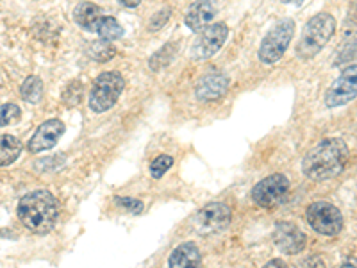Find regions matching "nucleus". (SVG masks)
<instances>
[{
  "label": "nucleus",
  "mask_w": 357,
  "mask_h": 268,
  "mask_svg": "<svg viewBox=\"0 0 357 268\" xmlns=\"http://www.w3.org/2000/svg\"><path fill=\"white\" fill-rule=\"evenodd\" d=\"M349 163V147L341 138H327L312 147L302 161V172L311 181H327L345 170Z\"/></svg>",
  "instance_id": "1"
},
{
  "label": "nucleus",
  "mask_w": 357,
  "mask_h": 268,
  "mask_svg": "<svg viewBox=\"0 0 357 268\" xmlns=\"http://www.w3.org/2000/svg\"><path fill=\"white\" fill-rule=\"evenodd\" d=\"M18 218L29 231L47 234L56 228L59 218V206L56 197L47 190L31 191L18 202Z\"/></svg>",
  "instance_id": "2"
},
{
  "label": "nucleus",
  "mask_w": 357,
  "mask_h": 268,
  "mask_svg": "<svg viewBox=\"0 0 357 268\" xmlns=\"http://www.w3.org/2000/svg\"><path fill=\"white\" fill-rule=\"evenodd\" d=\"M336 33V18L331 13H318L304 25L302 36L296 43V56L307 61L317 57Z\"/></svg>",
  "instance_id": "3"
},
{
  "label": "nucleus",
  "mask_w": 357,
  "mask_h": 268,
  "mask_svg": "<svg viewBox=\"0 0 357 268\" xmlns=\"http://www.w3.org/2000/svg\"><path fill=\"white\" fill-rule=\"evenodd\" d=\"M126 88L122 73L104 72L93 82L89 94V110L93 113H106L114 106Z\"/></svg>",
  "instance_id": "4"
},
{
  "label": "nucleus",
  "mask_w": 357,
  "mask_h": 268,
  "mask_svg": "<svg viewBox=\"0 0 357 268\" xmlns=\"http://www.w3.org/2000/svg\"><path fill=\"white\" fill-rule=\"evenodd\" d=\"M293 36H295V20H291V18H284V20H280L279 24L273 25L266 33L264 40L261 41V61L264 65H273L279 59H282L289 43H291Z\"/></svg>",
  "instance_id": "5"
},
{
  "label": "nucleus",
  "mask_w": 357,
  "mask_h": 268,
  "mask_svg": "<svg viewBox=\"0 0 357 268\" xmlns=\"http://www.w3.org/2000/svg\"><path fill=\"white\" fill-rule=\"evenodd\" d=\"M305 218L318 234L336 236L343 229V215L331 202H312L305 211Z\"/></svg>",
  "instance_id": "6"
},
{
  "label": "nucleus",
  "mask_w": 357,
  "mask_h": 268,
  "mask_svg": "<svg viewBox=\"0 0 357 268\" xmlns=\"http://www.w3.org/2000/svg\"><path fill=\"white\" fill-rule=\"evenodd\" d=\"M229 36V27L223 22L218 24L206 25L204 29L199 31V36L195 38L193 45H191V57L197 61H204L209 57L215 56L223 43L227 41Z\"/></svg>",
  "instance_id": "7"
},
{
  "label": "nucleus",
  "mask_w": 357,
  "mask_h": 268,
  "mask_svg": "<svg viewBox=\"0 0 357 268\" xmlns=\"http://www.w3.org/2000/svg\"><path fill=\"white\" fill-rule=\"evenodd\" d=\"M289 191V181L286 175L273 174L268 175L266 179L259 181L252 190V200L259 207L264 209H272L279 204L284 202L286 195Z\"/></svg>",
  "instance_id": "8"
},
{
  "label": "nucleus",
  "mask_w": 357,
  "mask_h": 268,
  "mask_svg": "<svg viewBox=\"0 0 357 268\" xmlns=\"http://www.w3.org/2000/svg\"><path fill=\"white\" fill-rule=\"evenodd\" d=\"M232 220V211L227 204L209 202L193 218V229L199 234H215L225 231Z\"/></svg>",
  "instance_id": "9"
},
{
  "label": "nucleus",
  "mask_w": 357,
  "mask_h": 268,
  "mask_svg": "<svg viewBox=\"0 0 357 268\" xmlns=\"http://www.w3.org/2000/svg\"><path fill=\"white\" fill-rule=\"evenodd\" d=\"M356 75H357V70L356 65H349L343 73H341L340 77L331 84V88L325 91V106L327 107H340V106H345L349 104L350 100L356 98L357 94V81H356Z\"/></svg>",
  "instance_id": "10"
},
{
  "label": "nucleus",
  "mask_w": 357,
  "mask_h": 268,
  "mask_svg": "<svg viewBox=\"0 0 357 268\" xmlns=\"http://www.w3.org/2000/svg\"><path fill=\"white\" fill-rule=\"evenodd\" d=\"M273 241H275L277 248L286 256H293L298 254L305 248L307 238L304 232L296 228L291 222H277L275 229H273Z\"/></svg>",
  "instance_id": "11"
},
{
  "label": "nucleus",
  "mask_w": 357,
  "mask_h": 268,
  "mask_svg": "<svg viewBox=\"0 0 357 268\" xmlns=\"http://www.w3.org/2000/svg\"><path fill=\"white\" fill-rule=\"evenodd\" d=\"M65 133V124L61 120H47V122L41 124L36 129V133L33 134V138L29 140V151L31 152H43L50 151L52 147H56V143L59 142V138Z\"/></svg>",
  "instance_id": "12"
},
{
  "label": "nucleus",
  "mask_w": 357,
  "mask_h": 268,
  "mask_svg": "<svg viewBox=\"0 0 357 268\" xmlns=\"http://www.w3.org/2000/svg\"><path fill=\"white\" fill-rule=\"evenodd\" d=\"M218 13V0H197L195 4H191L188 9L184 24L188 29L199 33L200 29L211 24Z\"/></svg>",
  "instance_id": "13"
},
{
  "label": "nucleus",
  "mask_w": 357,
  "mask_h": 268,
  "mask_svg": "<svg viewBox=\"0 0 357 268\" xmlns=\"http://www.w3.org/2000/svg\"><path fill=\"white\" fill-rule=\"evenodd\" d=\"M229 89V77L223 73H207L199 79L195 86V97L199 100H216L223 97Z\"/></svg>",
  "instance_id": "14"
},
{
  "label": "nucleus",
  "mask_w": 357,
  "mask_h": 268,
  "mask_svg": "<svg viewBox=\"0 0 357 268\" xmlns=\"http://www.w3.org/2000/svg\"><path fill=\"white\" fill-rule=\"evenodd\" d=\"M202 263V256L195 244H183L174 248L168 258V267L172 268H188L199 267Z\"/></svg>",
  "instance_id": "15"
},
{
  "label": "nucleus",
  "mask_w": 357,
  "mask_h": 268,
  "mask_svg": "<svg viewBox=\"0 0 357 268\" xmlns=\"http://www.w3.org/2000/svg\"><path fill=\"white\" fill-rule=\"evenodd\" d=\"M102 15L104 13H102V9L97 4H93V2H82L73 11V20H75L79 27L88 31V33H95V27H97Z\"/></svg>",
  "instance_id": "16"
},
{
  "label": "nucleus",
  "mask_w": 357,
  "mask_h": 268,
  "mask_svg": "<svg viewBox=\"0 0 357 268\" xmlns=\"http://www.w3.org/2000/svg\"><path fill=\"white\" fill-rule=\"evenodd\" d=\"M22 154V143L13 134L0 136V167H8L18 159Z\"/></svg>",
  "instance_id": "17"
},
{
  "label": "nucleus",
  "mask_w": 357,
  "mask_h": 268,
  "mask_svg": "<svg viewBox=\"0 0 357 268\" xmlns=\"http://www.w3.org/2000/svg\"><path fill=\"white\" fill-rule=\"evenodd\" d=\"M95 33L100 36V40L114 41V40H120V38L123 36V27L118 24L116 18L102 15L100 20H98V24H97V27H95Z\"/></svg>",
  "instance_id": "18"
},
{
  "label": "nucleus",
  "mask_w": 357,
  "mask_h": 268,
  "mask_svg": "<svg viewBox=\"0 0 357 268\" xmlns=\"http://www.w3.org/2000/svg\"><path fill=\"white\" fill-rule=\"evenodd\" d=\"M20 94L24 100H27L29 104H38L43 97V82L36 75H29L24 81L20 88Z\"/></svg>",
  "instance_id": "19"
},
{
  "label": "nucleus",
  "mask_w": 357,
  "mask_h": 268,
  "mask_svg": "<svg viewBox=\"0 0 357 268\" xmlns=\"http://www.w3.org/2000/svg\"><path fill=\"white\" fill-rule=\"evenodd\" d=\"M89 56L93 57L95 61H109V59H113L114 54H116V49H114L113 45H111V41H106V40H98L95 41V43L89 45L88 49Z\"/></svg>",
  "instance_id": "20"
},
{
  "label": "nucleus",
  "mask_w": 357,
  "mask_h": 268,
  "mask_svg": "<svg viewBox=\"0 0 357 268\" xmlns=\"http://www.w3.org/2000/svg\"><path fill=\"white\" fill-rule=\"evenodd\" d=\"M177 49L178 47L175 43L165 45L161 50H158V52L154 54V57H152L151 61H149V66H151L152 70H159V68H162V66H168L170 65L172 59H174L175 50Z\"/></svg>",
  "instance_id": "21"
},
{
  "label": "nucleus",
  "mask_w": 357,
  "mask_h": 268,
  "mask_svg": "<svg viewBox=\"0 0 357 268\" xmlns=\"http://www.w3.org/2000/svg\"><path fill=\"white\" fill-rule=\"evenodd\" d=\"M22 117V110L17 104H4L0 106V127L13 126L15 122H18Z\"/></svg>",
  "instance_id": "22"
},
{
  "label": "nucleus",
  "mask_w": 357,
  "mask_h": 268,
  "mask_svg": "<svg viewBox=\"0 0 357 268\" xmlns=\"http://www.w3.org/2000/svg\"><path fill=\"white\" fill-rule=\"evenodd\" d=\"M172 165H174V158H172V156H159V158H155L154 161L151 163V175L154 179H161L162 175L170 170Z\"/></svg>",
  "instance_id": "23"
},
{
  "label": "nucleus",
  "mask_w": 357,
  "mask_h": 268,
  "mask_svg": "<svg viewBox=\"0 0 357 268\" xmlns=\"http://www.w3.org/2000/svg\"><path fill=\"white\" fill-rule=\"evenodd\" d=\"M114 204L122 207V209H126V211L132 213V215H139L145 209V204L138 199H132V197H116Z\"/></svg>",
  "instance_id": "24"
},
{
  "label": "nucleus",
  "mask_w": 357,
  "mask_h": 268,
  "mask_svg": "<svg viewBox=\"0 0 357 268\" xmlns=\"http://www.w3.org/2000/svg\"><path fill=\"white\" fill-rule=\"evenodd\" d=\"M170 17H172L170 8L159 9V11L154 15V17L151 18V22H149V29H151V31H154V33H155V31H159V29H162V27H165V25L168 24Z\"/></svg>",
  "instance_id": "25"
},
{
  "label": "nucleus",
  "mask_w": 357,
  "mask_h": 268,
  "mask_svg": "<svg viewBox=\"0 0 357 268\" xmlns=\"http://www.w3.org/2000/svg\"><path fill=\"white\" fill-rule=\"evenodd\" d=\"M302 267H324V260L321 258H309V260L302 261Z\"/></svg>",
  "instance_id": "26"
},
{
  "label": "nucleus",
  "mask_w": 357,
  "mask_h": 268,
  "mask_svg": "<svg viewBox=\"0 0 357 268\" xmlns=\"http://www.w3.org/2000/svg\"><path fill=\"white\" fill-rule=\"evenodd\" d=\"M120 4L126 6V8L129 9H134V8H138L139 4H142V0H118Z\"/></svg>",
  "instance_id": "27"
},
{
  "label": "nucleus",
  "mask_w": 357,
  "mask_h": 268,
  "mask_svg": "<svg viewBox=\"0 0 357 268\" xmlns=\"http://www.w3.org/2000/svg\"><path fill=\"white\" fill-rule=\"evenodd\" d=\"M266 267H286V263L282 260H272V261H268Z\"/></svg>",
  "instance_id": "28"
},
{
  "label": "nucleus",
  "mask_w": 357,
  "mask_h": 268,
  "mask_svg": "<svg viewBox=\"0 0 357 268\" xmlns=\"http://www.w3.org/2000/svg\"><path fill=\"white\" fill-rule=\"evenodd\" d=\"M282 4H296V6H301L304 0H280Z\"/></svg>",
  "instance_id": "29"
}]
</instances>
